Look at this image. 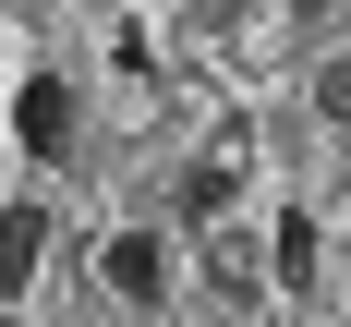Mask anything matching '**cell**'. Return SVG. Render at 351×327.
<instances>
[{
  "instance_id": "6da1fadb",
  "label": "cell",
  "mask_w": 351,
  "mask_h": 327,
  "mask_svg": "<svg viewBox=\"0 0 351 327\" xmlns=\"http://www.w3.org/2000/svg\"><path fill=\"white\" fill-rule=\"evenodd\" d=\"M73 121H85V109H73L61 73H25V85H12V145H25L36 170H61V158H73Z\"/></svg>"
},
{
  "instance_id": "7a4b0ae2",
  "label": "cell",
  "mask_w": 351,
  "mask_h": 327,
  "mask_svg": "<svg viewBox=\"0 0 351 327\" xmlns=\"http://www.w3.org/2000/svg\"><path fill=\"white\" fill-rule=\"evenodd\" d=\"M97 279H109V303H170V230H109L97 243Z\"/></svg>"
},
{
  "instance_id": "3957f363",
  "label": "cell",
  "mask_w": 351,
  "mask_h": 327,
  "mask_svg": "<svg viewBox=\"0 0 351 327\" xmlns=\"http://www.w3.org/2000/svg\"><path fill=\"white\" fill-rule=\"evenodd\" d=\"M49 230H61V218H49V194H12V206H0V303H25V291H36Z\"/></svg>"
},
{
  "instance_id": "277c9868",
  "label": "cell",
  "mask_w": 351,
  "mask_h": 327,
  "mask_svg": "<svg viewBox=\"0 0 351 327\" xmlns=\"http://www.w3.org/2000/svg\"><path fill=\"white\" fill-rule=\"evenodd\" d=\"M170 206H182V230H218V218L243 206V170H230V158H194V170H182V194H170Z\"/></svg>"
},
{
  "instance_id": "5b68a950",
  "label": "cell",
  "mask_w": 351,
  "mask_h": 327,
  "mask_svg": "<svg viewBox=\"0 0 351 327\" xmlns=\"http://www.w3.org/2000/svg\"><path fill=\"white\" fill-rule=\"evenodd\" d=\"M267 243H279V254H267V267H279V291H315V218L279 206V230H267Z\"/></svg>"
},
{
  "instance_id": "8992f818",
  "label": "cell",
  "mask_w": 351,
  "mask_h": 327,
  "mask_svg": "<svg viewBox=\"0 0 351 327\" xmlns=\"http://www.w3.org/2000/svg\"><path fill=\"white\" fill-rule=\"evenodd\" d=\"M315 109H327V121H351V49H339V61L315 73Z\"/></svg>"
}]
</instances>
